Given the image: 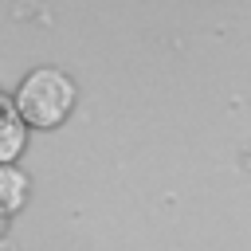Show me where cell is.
I'll return each mask as SVG.
<instances>
[{"instance_id":"2","label":"cell","mask_w":251,"mask_h":251,"mask_svg":"<svg viewBox=\"0 0 251 251\" xmlns=\"http://www.w3.org/2000/svg\"><path fill=\"white\" fill-rule=\"evenodd\" d=\"M27 141V126L8 94H0V161H16V153Z\"/></svg>"},{"instance_id":"4","label":"cell","mask_w":251,"mask_h":251,"mask_svg":"<svg viewBox=\"0 0 251 251\" xmlns=\"http://www.w3.org/2000/svg\"><path fill=\"white\" fill-rule=\"evenodd\" d=\"M0 227H4V212H0Z\"/></svg>"},{"instance_id":"1","label":"cell","mask_w":251,"mask_h":251,"mask_svg":"<svg viewBox=\"0 0 251 251\" xmlns=\"http://www.w3.org/2000/svg\"><path fill=\"white\" fill-rule=\"evenodd\" d=\"M24 126H59L75 106V82L59 67H31L12 94Z\"/></svg>"},{"instance_id":"3","label":"cell","mask_w":251,"mask_h":251,"mask_svg":"<svg viewBox=\"0 0 251 251\" xmlns=\"http://www.w3.org/2000/svg\"><path fill=\"white\" fill-rule=\"evenodd\" d=\"M27 196V173L16 161H0V212L20 208Z\"/></svg>"}]
</instances>
